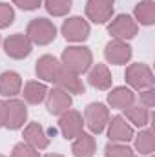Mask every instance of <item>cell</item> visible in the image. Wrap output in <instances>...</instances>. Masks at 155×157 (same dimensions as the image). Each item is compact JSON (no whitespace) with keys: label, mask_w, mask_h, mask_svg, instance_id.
<instances>
[{"label":"cell","mask_w":155,"mask_h":157,"mask_svg":"<svg viewBox=\"0 0 155 157\" xmlns=\"http://www.w3.org/2000/svg\"><path fill=\"white\" fill-rule=\"evenodd\" d=\"M93 64V55L86 46H70L62 51V66L77 75L86 73Z\"/></svg>","instance_id":"cell-1"},{"label":"cell","mask_w":155,"mask_h":157,"mask_svg":"<svg viewBox=\"0 0 155 157\" xmlns=\"http://www.w3.org/2000/svg\"><path fill=\"white\" fill-rule=\"evenodd\" d=\"M26 37L31 40V44L47 46V44H51L55 40V37H57V28L47 18H33L28 24Z\"/></svg>","instance_id":"cell-2"},{"label":"cell","mask_w":155,"mask_h":157,"mask_svg":"<svg viewBox=\"0 0 155 157\" xmlns=\"http://www.w3.org/2000/svg\"><path fill=\"white\" fill-rule=\"evenodd\" d=\"M126 82L133 88V90H148V88H153V73L150 70V66L142 64V62H135V64H130L126 68Z\"/></svg>","instance_id":"cell-3"},{"label":"cell","mask_w":155,"mask_h":157,"mask_svg":"<svg viewBox=\"0 0 155 157\" xmlns=\"http://www.w3.org/2000/svg\"><path fill=\"white\" fill-rule=\"evenodd\" d=\"M110 121V110L102 102H91L84 110V124L91 130V133H102Z\"/></svg>","instance_id":"cell-4"},{"label":"cell","mask_w":155,"mask_h":157,"mask_svg":"<svg viewBox=\"0 0 155 157\" xmlns=\"http://www.w3.org/2000/svg\"><path fill=\"white\" fill-rule=\"evenodd\" d=\"M4 51L7 57L20 60V59L29 57V53L33 51V44L24 33H15L4 40Z\"/></svg>","instance_id":"cell-5"},{"label":"cell","mask_w":155,"mask_h":157,"mask_svg":"<svg viewBox=\"0 0 155 157\" xmlns=\"http://www.w3.org/2000/svg\"><path fill=\"white\" fill-rule=\"evenodd\" d=\"M28 121V108L24 104V101L20 99H9L6 102V122L4 126L7 130H18L24 126V122Z\"/></svg>","instance_id":"cell-6"},{"label":"cell","mask_w":155,"mask_h":157,"mask_svg":"<svg viewBox=\"0 0 155 157\" xmlns=\"http://www.w3.org/2000/svg\"><path fill=\"white\" fill-rule=\"evenodd\" d=\"M108 31H110V35H112L113 39L130 40L137 35L139 26H137V22H135L130 15H117L115 18L110 22Z\"/></svg>","instance_id":"cell-7"},{"label":"cell","mask_w":155,"mask_h":157,"mask_svg":"<svg viewBox=\"0 0 155 157\" xmlns=\"http://www.w3.org/2000/svg\"><path fill=\"white\" fill-rule=\"evenodd\" d=\"M131 46L126 44V40H119V39H113L110 40L104 48V57L110 64L113 66H124L130 62L131 59Z\"/></svg>","instance_id":"cell-8"},{"label":"cell","mask_w":155,"mask_h":157,"mask_svg":"<svg viewBox=\"0 0 155 157\" xmlns=\"http://www.w3.org/2000/svg\"><path fill=\"white\" fill-rule=\"evenodd\" d=\"M60 31L68 42H84L89 37L91 29H89L88 20H84L82 17H71V18L64 20Z\"/></svg>","instance_id":"cell-9"},{"label":"cell","mask_w":155,"mask_h":157,"mask_svg":"<svg viewBox=\"0 0 155 157\" xmlns=\"http://www.w3.org/2000/svg\"><path fill=\"white\" fill-rule=\"evenodd\" d=\"M115 0H88L86 4V17L93 24H104L113 15Z\"/></svg>","instance_id":"cell-10"},{"label":"cell","mask_w":155,"mask_h":157,"mask_svg":"<svg viewBox=\"0 0 155 157\" xmlns=\"http://www.w3.org/2000/svg\"><path fill=\"white\" fill-rule=\"evenodd\" d=\"M46 108L49 113L53 115H60L64 112H68L71 108V95L62 90V88H53V90H47V95H46Z\"/></svg>","instance_id":"cell-11"},{"label":"cell","mask_w":155,"mask_h":157,"mask_svg":"<svg viewBox=\"0 0 155 157\" xmlns=\"http://www.w3.org/2000/svg\"><path fill=\"white\" fill-rule=\"evenodd\" d=\"M59 128H60V132L66 139H75L84 130V119L77 110H68V112L60 113Z\"/></svg>","instance_id":"cell-12"},{"label":"cell","mask_w":155,"mask_h":157,"mask_svg":"<svg viewBox=\"0 0 155 157\" xmlns=\"http://www.w3.org/2000/svg\"><path fill=\"white\" fill-rule=\"evenodd\" d=\"M133 128L126 122V119L115 115L108 121V137L112 143H128L133 139Z\"/></svg>","instance_id":"cell-13"},{"label":"cell","mask_w":155,"mask_h":157,"mask_svg":"<svg viewBox=\"0 0 155 157\" xmlns=\"http://www.w3.org/2000/svg\"><path fill=\"white\" fill-rule=\"evenodd\" d=\"M55 84H57L59 88L66 90L70 95H71V93H75V95L84 93V82H82L80 75L70 71V70H66L64 66H60V70H59V73H57V78H55Z\"/></svg>","instance_id":"cell-14"},{"label":"cell","mask_w":155,"mask_h":157,"mask_svg":"<svg viewBox=\"0 0 155 157\" xmlns=\"http://www.w3.org/2000/svg\"><path fill=\"white\" fill-rule=\"evenodd\" d=\"M24 141L28 144H31L37 150H44L49 144V135L46 132V128L39 122H29L24 128Z\"/></svg>","instance_id":"cell-15"},{"label":"cell","mask_w":155,"mask_h":157,"mask_svg":"<svg viewBox=\"0 0 155 157\" xmlns=\"http://www.w3.org/2000/svg\"><path fill=\"white\" fill-rule=\"evenodd\" d=\"M60 66L62 64L53 55H42L39 60H37V66H35L37 77L42 78V80H46V82H55Z\"/></svg>","instance_id":"cell-16"},{"label":"cell","mask_w":155,"mask_h":157,"mask_svg":"<svg viewBox=\"0 0 155 157\" xmlns=\"http://www.w3.org/2000/svg\"><path fill=\"white\" fill-rule=\"evenodd\" d=\"M135 102V93L131 88H126V86H119L113 88L110 93H108V104L112 108L117 110H126L128 106H131Z\"/></svg>","instance_id":"cell-17"},{"label":"cell","mask_w":155,"mask_h":157,"mask_svg":"<svg viewBox=\"0 0 155 157\" xmlns=\"http://www.w3.org/2000/svg\"><path fill=\"white\" fill-rule=\"evenodd\" d=\"M22 90V78L17 71H4L0 73V95L2 97H17Z\"/></svg>","instance_id":"cell-18"},{"label":"cell","mask_w":155,"mask_h":157,"mask_svg":"<svg viewBox=\"0 0 155 157\" xmlns=\"http://www.w3.org/2000/svg\"><path fill=\"white\" fill-rule=\"evenodd\" d=\"M112 73L108 70L106 64H95L89 73H88V82L95 88V90H110L112 88Z\"/></svg>","instance_id":"cell-19"},{"label":"cell","mask_w":155,"mask_h":157,"mask_svg":"<svg viewBox=\"0 0 155 157\" xmlns=\"http://www.w3.org/2000/svg\"><path fill=\"white\" fill-rule=\"evenodd\" d=\"M95 150H97L95 137L91 133H84V132L75 137V143L71 146V152L75 157H93Z\"/></svg>","instance_id":"cell-20"},{"label":"cell","mask_w":155,"mask_h":157,"mask_svg":"<svg viewBox=\"0 0 155 157\" xmlns=\"http://www.w3.org/2000/svg\"><path fill=\"white\" fill-rule=\"evenodd\" d=\"M24 101L29 104H40L47 95V86L39 80H29L24 86Z\"/></svg>","instance_id":"cell-21"},{"label":"cell","mask_w":155,"mask_h":157,"mask_svg":"<svg viewBox=\"0 0 155 157\" xmlns=\"http://www.w3.org/2000/svg\"><path fill=\"white\" fill-rule=\"evenodd\" d=\"M135 20L142 26H152L155 22V2L153 0H141L135 6Z\"/></svg>","instance_id":"cell-22"},{"label":"cell","mask_w":155,"mask_h":157,"mask_svg":"<svg viewBox=\"0 0 155 157\" xmlns=\"http://www.w3.org/2000/svg\"><path fill=\"white\" fill-rule=\"evenodd\" d=\"M135 139V150L141 155H152L155 150V137L152 130H142L139 135H133Z\"/></svg>","instance_id":"cell-23"},{"label":"cell","mask_w":155,"mask_h":157,"mask_svg":"<svg viewBox=\"0 0 155 157\" xmlns=\"http://www.w3.org/2000/svg\"><path fill=\"white\" fill-rule=\"evenodd\" d=\"M124 112H126V119H128L131 124L139 126V128L146 126L148 121H150V110L144 108L142 104H131V106H128Z\"/></svg>","instance_id":"cell-24"},{"label":"cell","mask_w":155,"mask_h":157,"mask_svg":"<svg viewBox=\"0 0 155 157\" xmlns=\"http://www.w3.org/2000/svg\"><path fill=\"white\" fill-rule=\"evenodd\" d=\"M46 9L53 17H64L71 9V0H46Z\"/></svg>","instance_id":"cell-25"},{"label":"cell","mask_w":155,"mask_h":157,"mask_svg":"<svg viewBox=\"0 0 155 157\" xmlns=\"http://www.w3.org/2000/svg\"><path fill=\"white\" fill-rule=\"evenodd\" d=\"M133 152L122 143H108L104 148V157H131Z\"/></svg>","instance_id":"cell-26"},{"label":"cell","mask_w":155,"mask_h":157,"mask_svg":"<svg viewBox=\"0 0 155 157\" xmlns=\"http://www.w3.org/2000/svg\"><path fill=\"white\" fill-rule=\"evenodd\" d=\"M11 157H40V155H39L37 148H33L31 144H28L26 141H22V143H18V144L13 146Z\"/></svg>","instance_id":"cell-27"},{"label":"cell","mask_w":155,"mask_h":157,"mask_svg":"<svg viewBox=\"0 0 155 157\" xmlns=\"http://www.w3.org/2000/svg\"><path fill=\"white\" fill-rule=\"evenodd\" d=\"M15 20V11L9 4L6 2H0V29L4 28H9Z\"/></svg>","instance_id":"cell-28"},{"label":"cell","mask_w":155,"mask_h":157,"mask_svg":"<svg viewBox=\"0 0 155 157\" xmlns=\"http://www.w3.org/2000/svg\"><path fill=\"white\" fill-rule=\"evenodd\" d=\"M141 104L144 108H153L155 104V90L153 88H148V90H141Z\"/></svg>","instance_id":"cell-29"},{"label":"cell","mask_w":155,"mask_h":157,"mask_svg":"<svg viewBox=\"0 0 155 157\" xmlns=\"http://www.w3.org/2000/svg\"><path fill=\"white\" fill-rule=\"evenodd\" d=\"M13 4L24 11H33V9H39L42 0H13Z\"/></svg>","instance_id":"cell-30"},{"label":"cell","mask_w":155,"mask_h":157,"mask_svg":"<svg viewBox=\"0 0 155 157\" xmlns=\"http://www.w3.org/2000/svg\"><path fill=\"white\" fill-rule=\"evenodd\" d=\"M4 122H6V102L0 101V128L4 126Z\"/></svg>","instance_id":"cell-31"},{"label":"cell","mask_w":155,"mask_h":157,"mask_svg":"<svg viewBox=\"0 0 155 157\" xmlns=\"http://www.w3.org/2000/svg\"><path fill=\"white\" fill-rule=\"evenodd\" d=\"M44 157H64V155H60V154H47V155H44Z\"/></svg>","instance_id":"cell-32"},{"label":"cell","mask_w":155,"mask_h":157,"mask_svg":"<svg viewBox=\"0 0 155 157\" xmlns=\"http://www.w3.org/2000/svg\"><path fill=\"white\" fill-rule=\"evenodd\" d=\"M131 157H141V155H131Z\"/></svg>","instance_id":"cell-33"},{"label":"cell","mask_w":155,"mask_h":157,"mask_svg":"<svg viewBox=\"0 0 155 157\" xmlns=\"http://www.w3.org/2000/svg\"><path fill=\"white\" fill-rule=\"evenodd\" d=\"M0 157H4V155H0Z\"/></svg>","instance_id":"cell-34"}]
</instances>
